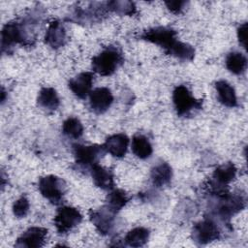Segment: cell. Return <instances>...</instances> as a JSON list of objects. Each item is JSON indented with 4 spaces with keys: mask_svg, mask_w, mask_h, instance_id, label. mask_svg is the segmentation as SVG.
<instances>
[{
    "mask_svg": "<svg viewBox=\"0 0 248 248\" xmlns=\"http://www.w3.org/2000/svg\"><path fill=\"white\" fill-rule=\"evenodd\" d=\"M122 52L115 46H108L92 58V69L103 77L111 76L123 63Z\"/></svg>",
    "mask_w": 248,
    "mask_h": 248,
    "instance_id": "obj_1",
    "label": "cell"
},
{
    "mask_svg": "<svg viewBox=\"0 0 248 248\" xmlns=\"http://www.w3.org/2000/svg\"><path fill=\"white\" fill-rule=\"evenodd\" d=\"M172 102L179 116H189L202 107V101L197 100L185 85H178L174 88Z\"/></svg>",
    "mask_w": 248,
    "mask_h": 248,
    "instance_id": "obj_2",
    "label": "cell"
},
{
    "mask_svg": "<svg viewBox=\"0 0 248 248\" xmlns=\"http://www.w3.org/2000/svg\"><path fill=\"white\" fill-rule=\"evenodd\" d=\"M140 38L163 47L168 54H170L179 42L176 39L175 30L165 26H158L145 30L140 35Z\"/></svg>",
    "mask_w": 248,
    "mask_h": 248,
    "instance_id": "obj_3",
    "label": "cell"
},
{
    "mask_svg": "<svg viewBox=\"0 0 248 248\" xmlns=\"http://www.w3.org/2000/svg\"><path fill=\"white\" fill-rule=\"evenodd\" d=\"M38 189L44 198L53 204H58L66 192V183L56 175H46L39 179Z\"/></svg>",
    "mask_w": 248,
    "mask_h": 248,
    "instance_id": "obj_4",
    "label": "cell"
},
{
    "mask_svg": "<svg viewBox=\"0 0 248 248\" xmlns=\"http://www.w3.org/2000/svg\"><path fill=\"white\" fill-rule=\"evenodd\" d=\"M236 170L234 164L231 162L217 167L213 171L212 180L209 182L210 191L214 195H217V197L227 194V185L235 178Z\"/></svg>",
    "mask_w": 248,
    "mask_h": 248,
    "instance_id": "obj_5",
    "label": "cell"
},
{
    "mask_svg": "<svg viewBox=\"0 0 248 248\" xmlns=\"http://www.w3.org/2000/svg\"><path fill=\"white\" fill-rule=\"evenodd\" d=\"M29 43V35L23 24L17 21H11L4 25L1 32L2 51H7L16 44L26 45Z\"/></svg>",
    "mask_w": 248,
    "mask_h": 248,
    "instance_id": "obj_6",
    "label": "cell"
},
{
    "mask_svg": "<svg viewBox=\"0 0 248 248\" xmlns=\"http://www.w3.org/2000/svg\"><path fill=\"white\" fill-rule=\"evenodd\" d=\"M82 220V215L75 207L62 206L54 217V226L59 233H67L76 228Z\"/></svg>",
    "mask_w": 248,
    "mask_h": 248,
    "instance_id": "obj_7",
    "label": "cell"
},
{
    "mask_svg": "<svg viewBox=\"0 0 248 248\" xmlns=\"http://www.w3.org/2000/svg\"><path fill=\"white\" fill-rule=\"evenodd\" d=\"M106 148L103 145L91 144V145H82L76 144L74 145V156L76 163L80 166L92 167L97 164L98 161L106 153Z\"/></svg>",
    "mask_w": 248,
    "mask_h": 248,
    "instance_id": "obj_8",
    "label": "cell"
},
{
    "mask_svg": "<svg viewBox=\"0 0 248 248\" xmlns=\"http://www.w3.org/2000/svg\"><path fill=\"white\" fill-rule=\"evenodd\" d=\"M192 237L199 244H207L220 237V231L213 220L204 219L194 226Z\"/></svg>",
    "mask_w": 248,
    "mask_h": 248,
    "instance_id": "obj_9",
    "label": "cell"
},
{
    "mask_svg": "<svg viewBox=\"0 0 248 248\" xmlns=\"http://www.w3.org/2000/svg\"><path fill=\"white\" fill-rule=\"evenodd\" d=\"M115 212L107 205L97 210L89 211V218L97 231L102 234H108L113 228Z\"/></svg>",
    "mask_w": 248,
    "mask_h": 248,
    "instance_id": "obj_10",
    "label": "cell"
},
{
    "mask_svg": "<svg viewBox=\"0 0 248 248\" xmlns=\"http://www.w3.org/2000/svg\"><path fill=\"white\" fill-rule=\"evenodd\" d=\"M47 235V230L42 227H31L26 230L16 240V247L39 248L42 247Z\"/></svg>",
    "mask_w": 248,
    "mask_h": 248,
    "instance_id": "obj_11",
    "label": "cell"
},
{
    "mask_svg": "<svg viewBox=\"0 0 248 248\" xmlns=\"http://www.w3.org/2000/svg\"><path fill=\"white\" fill-rule=\"evenodd\" d=\"M113 102L111 91L107 87H98L89 94V105L95 113L106 112Z\"/></svg>",
    "mask_w": 248,
    "mask_h": 248,
    "instance_id": "obj_12",
    "label": "cell"
},
{
    "mask_svg": "<svg viewBox=\"0 0 248 248\" xmlns=\"http://www.w3.org/2000/svg\"><path fill=\"white\" fill-rule=\"evenodd\" d=\"M219 199L220 202L217 207V213L224 218H230L232 215L240 211L245 204L243 198L238 195L227 193L223 196H219Z\"/></svg>",
    "mask_w": 248,
    "mask_h": 248,
    "instance_id": "obj_13",
    "label": "cell"
},
{
    "mask_svg": "<svg viewBox=\"0 0 248 248\" xmlns=\"http://www.w3.org/2000/svg\"><path fill=\"white\" fill-rule=\"evenodd\" d=\"M93 81L94 75L92 72H82L70 79L68 85L78 98L84 99L90 94Z\"/></svg>",
    "mask_w": 248,
    "mask_h": 248,
    "instance_id": "obj_14",
    "label": "cell"
},
{
    "mask_svg": "<svg viewBox=\"0 0 248 248\" xmlns=\"http://www.w3.org/2000/svg\"><path fill=\"white\" fill-rule=\"evenodd\" d=\"M45 41L52 48L61 47L66 44V30L59 20H53L49 23L45 35Z\"/></svg>",
    "mask_w": 248,
    "mask_h": 248,
    "instance_id": "obj_15",
    "label": "cell"
},
{
    "mask_svg": "<svg viewBox=\"0 0 248 248\" xmlns=\"http://www.w3.org/2000/svg\"><path fill=\"white\" fill-rule=\"evenodd\" d=\"M94 184L103 190H111L114 186V175L111 170L100 166L98 163L90 168Z\"/></svg>",
    "mask_w": 248,
    "mask_h": 248,
    "instance_id": "obj_16",
    "label": "cell"
},
{
    "mask_svg": "<svg viewBox=\"0 0 248 248\" xmlns=\"http://www.w3.org/2000/svg\"><path fill=\"white\" fill-rule=\"evenodd\" d=\"M129 141V138L125 134L119 133L109 136L106 140L104 146L106 148V151L108 152L110 155L116 158H121L125 156L127 152Z\"/></svg>",
    "mask_w": 248,
    "mask_h": 248,
    "instance_id": "obj_17",
    "label": "cell"
},
{
    "mask_svg": "<svg viewBox=\"0 0 248 248\" xmlns=\"http://www.w3.org/2000/svg\"><path fill=\"white\" fill-rule=\"evenodd\" d=\"M215 88L218 100L222 105L228 108H234L237 106L235 91L229 82L226 80H218L215 83Z\"/></svg>",
    "mask_w": 248,
    "mask_h": 248,
    "instance_id": "obj_18",
    "label": "cell"
},
{
    "mask_svg": "<svg viewBox=\"0 0 248 248\" xmlns=\"http://www.w3.org/2000/svg\"><path fill=\"white\" fill-rule=\"evenodd\" d=\"M37 103L39 107L42 108L47 110V111H52L55 110L59 105H60V100L58 97V94L56 90L52 87H43L38 95L37 98Z\"/></svg>",
    "mask_w": 248,
    "mask_h": 248,
    "instance_id": "obj_19",
    "label": "cell"
},
{
    "mask_svg": "<svg viewBox=\"0 0 248 248\" xmlns=\"http://www.w3.org/2000/svg\"><path fill=\"white\" fill-rule=\"evenodd\" d=\"M152 183L157 187H163L170 182L172 176V170L170 166L166 162H161L155 165L151 170Z\"/></svg>",
    "mask_w": 248,
    "mask_h": 248,
    "instance_id": "obj_20",
    "label": "cell"
},
{
    "mask_svg": "<svg viewBox=\"0 0 248 248\" xmlns=\"http://www.w3.org/2000/svg\"><path fill=\"white\" fill-rule=\"evenodd\" d=\"M132 151L140 159H147L152 154V145L143 135H136L132 140Z\"/></svg>",
    "mask_w": 248,
    "mask_h": 248,
    "instance_id": "obj_21",
    "label": "cell"
},
{
    "mask_svg": "<svg viewBox=\"0 0 248 248\" xmlns=\"http://www.w3.org/2000/svg\"><path fill=\"white\" fill-rule=\"evenodd\" d=\"M226 67L234 75L242 74L247 67L246 56L238 51L230 52L226 57Z\"/></svg>",
    "mask_w": 248,
    "mask_h": 248,
    "instance_id": "obj_22",
    "label": "cell"
},
{
    "mask_svg": "<svg viewBox=\"0 0 248 248\" xmlns=\"http://www.w3.org/2000/svg\"><path fill=\"white\" fill-rule=\"evenodd\" d=\"M149 238V231L143 227H138L128 232L125 236V242L131 247L143 246Z\"/></svg>",
    "mask_w": 248,
    "mask_h": 248,
    "instance_id": "obj_23",
    "label": "cell"
},
{
    "mask_svg": "<svg viewBox=\"0 0 248 248\" xmlns=\"http://www.w3.org/2000/svg\"><path fill=\"white\" fill-rule=\"evenodd\" d=\"M128 201L129 198L123 190L111 189L109 194L107 196V206L116 213L126 205Z\"/></svg>",
    "mask_w": 248,
    "mask_h": 248,
    "instance_id": "obj_24",
    "label": "cell"
},
{
    "mask_svg": "<svg viewBox=\"0 0 248 248\" xmlns=\"http://www.w3.org/2000/svg\"><path fill=\"white\" fill-rule=\"evenodd\" d=\"M62 132L71 139H78L83 134V126L77 117H69L62 124Z\"/></svg>",
    "mask_w": 248,
    "mask_h": 248,
    "instance_id": "obj_25",
    "label": "cell"
},
{
    "mask_svg": "<svg viewBox=\"0 0 248 248\" xmlns=\"http://www.w3.org/2000/svg\"><path fill=\"white\" fill-rule=\"evenodd\" d=\"M107 8L120 15L133 16L137 12V8L132 1H109L107 3Z\"/></svg>",
    "mask_w": 248,
    "mask_h": 248,
    "instance_id": "obj_26",
    "label": "cell"
},
{
    "mask_svg": "<svg viewBox=\"0 0 248 248\" xmlns=\"http://www.w3.org/2000/svg\"><path fill=\"white\" fill-rule=\"evenodd\" d=\"M170 55L184 61H191L194 59L195 56V49L192 46L186 43L178 42L177 45L174 46Z\"/></svg>",
    "mask_w": 248,
    "mask_h": 248,
    "instance_id": "obj_27",
    "label": "cell"
},
{
    "mask_svg": "<svg viewBox=\"0 0 248 248\" xmlns=\"http://www.w3.org/2000/svg\"><path fill=\"white\" fill-rule=\"evenodd\" d=\"M29 201L25 197H21L16 200L13 204V212L14 215L17 218L25 217L29 211Z\"/></svg>",
    "mask_w": 248,
    "mask_h": 248,
    "instance_id": "obj_28",
    "label": "cell"
},
{
    "mask_svg": "<svg viewBox=\"0 0 248 248\" xmlns=\"http://www.w3.org/2000/svg\"><path fill=\"white\" fill-rule=\"evenodd\" d=\"M165 4L171 13L179 14L184 10L185 6L187 5V2L186 1H166Z\"/></svg>",
    "mask_w": 248,
    "mask_h": 248,
    "instance_id": "obj_29",
    "label": "cell"
},
{
    "mask_svg": "<svg viewBox=\"0 0 248 248\" xmlns=\"http://www.w3.org/2000/svg\"><path fill=\"white\" fill-rule=\"evenodd\" d=\"M237 38L239 44L242 45L244 48L247 47V23L244 22L240 24L237 28Z\"/></svg>",
    "mask_w": 248,
    "mask_h": 248,
    "instance_id": "obj_30",
    "label": "cell"
}]
</instances>
